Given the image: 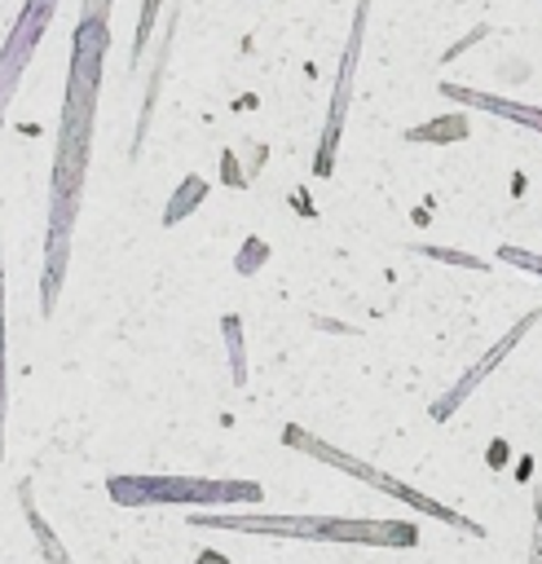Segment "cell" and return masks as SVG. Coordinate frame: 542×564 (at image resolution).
<instances>
[{"mask_svg": "<svg viewBox=\"0 0 542 564\" xmlns=\"http://www.w3.org/2000/svg\"><path fill=\"white\" fill-rule=\"evenodd\" d=\"M106 53H110V0H84L79 22L71 31L66 97H62L53 167H48L40 317H53L62 282H66V269H71V247H75V225H79V203H84V181H88V159H93V132H97V101H101Z\"/></svg>", "mask_w": 542, "mask_h": 564, "instance_id": "cell-1", "label": "cell"}, {"mask_svg": "<svg viewBox=\"0 0 542 564\" xmlns=\"http://www.w3.org/2000/svg\"><path fill=\"white\" fill-rule=\"evenodd\" d=\"M189 529H229L260 538H295V542H335V546H419L414 520L392 516H286V511H194Z\"/></svg>", "mask_w": 542, "mask_h": 564, "instance_id": "cell-2", "label": "cell"}, {"mask_svg": "<svg viewBox=\"0 0 542 564\" xmlns=\"http://www.w3.org/2000/svg\"><path fill=\"white\" fill-rule=\"evenodd\" d=\"M278 441H282L286 449H295V454L313 458V463H326V467H335V471H344V476H353V480L370 485V489H375V494H383V498H397L401 507H410V511H419V516H432L436 524H445V529H454V533L485 538V524H480V520H471V516H463V511L445 507L436 494H423V489L405 485L401 476H388V471L370 467L366 458H357V454L339 449L335 441H326V436H317V432H308V427H300V423H282Z\"/></svg>", "mask_w": 542, "mask_h": 564, "instance_id": "cell-3", "label": "cell"}, {"mask_svg": "<svg viewBox=\"0 0 542 564\" xmlns=\"http://www.w3.org/2000/svg\"><path fill=\"white\" fill-rule=\"evenodd\" d=\"M106 494L115 507H260L264 485L260 480H234V476H150V471H123L106 476Z\"/></svg>", "mask_w": 542, "mask_h": 564, "instance_id": "cell-4", "label": "cell"}, {"mask_svg": "<svg viewBox=\"0 0 542 564\" xmlns=\"http://www.w3.org/2000/svg\"><path fill=\"white\" fill-rule=\"evenodd\" d=\"M366 18H370V0H357L353 9V26L335 66V88H330V106H326V123L313 150V176H330L335 172V154H339V137H344V119L353 106V84H357V66H361V44H366Z\"/></svg>", "mask_w": 542, "mask_h": 564, "instance_id": "cell-5", "label": "cell"}, {"mask_svg": "<svg viewBox=\"0 0 542 564\" xmlns=\"http://www.w3.org/2000/svg\"><path fill=\"white\" fill-rule=\"evenodd\" d=\"M57 4L62 0H22L4 44H0V128H4V115L22 88V75L31 66V57L40 53V40L48 35L53 18H57Z\"/></svg>", "mask_w": 542, "mask_h": 564, "instance_id": "cell-6", "label": "cell"}, {"mask_svg": "<svg viewBox=\"0 0 542 564\" xmlns=\"http://www.w3.org/2000/svg\"><path fill=\"white\" fill-rule=\"evenodd\" d=\"M538 317H542V308L520 313V317H516V322H511V326H507V330H502V335H498V339H494V344H489V348H485V352H480V357H476V361H471V366H467V370H463V375H458L432 405H427V414H432L436 423H449V419L463 410V401H467L471 392H480V383H485V379H489V375L520 348V339L538 326Z\"/></svg>", "mask_w": 542, "mask_h": 564, "instance_id": "cell-7", "label": "cell"}, {"mask_svg": "<svg viewBox=\"0 0 542 564\" xmlns=\"http://www.w3.org/2000/svg\"><path fill=\"white\" fill-rule=\"evenodd\" d=\"M436 93L449 97V101H458V106H467V110H485V115L511 119V123H520L529 132H542V106L511 101V97H498V93H485V88H467V84H454V79L436 84Z\"/></svg>", "mask_w": 542, "mask_h": 564, "instance_id": "cell-8", "label": "cell"}, {"mask_svg": "<svg viewBox=\"0 0 542 564\" xmlns=\"http://www.w3.org/2000/svg\"><path fill=\"white\" fill-rule=\"evenodd\" d=\"M18 507H22V516H26V529H31L35 546H40L44 564H71V551L62 546V538L53 533V524L44 520V511L35 507V494H31V485H26V480L18 485Z\"/></svg>", "mask_w": 542, "mask_h": 564, "instance_id": "cell-9", "label": "cell"}, {"mask_svg": "<svg viewBox=\"0 0 542 564\" xmlns=\"http://www.w3.org/2000/svg\"><path fill=\"white\" fill-rule=\"evenodd\" d=\"M467 132H471L467 110H449V115H436L427 123L405 128L401 141H410V145H449V141H467Z\"/></svg>", "mask_w": 542, "mask_h": 564, "instance_id": "cell-10", "label": "cell"}, {"mask_svg": "<svg viewBox=\"0 0 542 564\" xmlns=\"http://www.w3.org/2000/svg\"><path fill=\"white\" fill-rule=\"evenodd\" d=\"M203 198H207V181L203 176H181V185L172 189V198H167V207H163V229H172V225H181L185 216H194L198 207H203Z\"/></svg>", "mask_w": 542, "mask_h": 564, "instance_id": "cell-11", "label": "cell"}, {"mask_svg": "<svg viewBox=\"0 0 542 564\" xmlns=\"http://www.w3.org/2000/svg\"><path fill=\"white\" fill-rule=\"evenodd\" d=\"M220 335H225V357H229V379L234 388L247 383V348H242V322L234 313L220 317Z\"/></svg>", "mask_w": 542, "mask_h": 564, "instance_id": "cell-12", "label": "cell"}, {"mask_svg": "<svg viewBox=\"0 0 542 564\" xmlns=\"http://www.w3.org/2000/svg\"><path fill=\"white\" fill-rule=\"evenodd\" d=\"M9 432V344H4V251H0V458Z\"/></svg>", "mask_w": 542, "mask_h": 564, "instance_id": "cell-13", "label": "cell"}, {"mask_svg": "<svg viewBox=\"0 0 542 564\" xmlns=\"http://www.w3.org/2000/svg\"><path fill=\"white\" fill-rule=\"evenodd\" d=\"M159 9H163V0H141V13H137V35H132V66H141V57H145V48H150V35H154V22H159Z\"/></svg>", "mask_w": 542, "mask_h": 564, "instance_id": "cell-14", "label": "cell"}, {"mask_svg": "<svg viewBox=\"0 0 542 564\" xmlns=\"http://www.w3.org/2000/svg\"><path fill=\"white\" fill-rule=\"evenodd\" d=\"M414 251H419V256H427V260H441V264L476 269V273H485V269H489V260H480V256H471V251H454V247H432V242H419Z\"/></svg>", "mask_w": 542, "mask_h": 564, "instance_id": "cell-15", "label": "cell"}, {"mask_svg": "<svg viewBox=\"0 0 542 564\" xmlns=\"http://www.w3.org/2000/svg\"><path fill=\"white\" fill-rule=\"evenodd\" d=\"M494 260H498V264H511V269H524V273H538V278H542V256H538V251H529V247H498V251H494Z\"/></svg>", "mask_w": 542, "mask_h": 564, "instance_id": "cell-16", "label": "cell"}, {"mask_svg": "<svg viewBox=\"0 0 542 564\" xmlns=\"http://www.w3.org/2000/svg\"><path fill=\"white\" fill-rule=\"evenodd\" d=\"M264 260H269V242L251 234V238L242 242V251H238V260H234V269H238V273L247 278V273H256V269H260Z\"/></svg>", "mask_w": 542, "mask_h": 564, "instance_id": "cell-17", "label": "cell"}, {"mask_svg": "<svg viewBox=\"0 0 542 564\" xmlns=\"http://www.w3.org/2000/svg\"><path fill=\"white\" fill-rule=\"evenodd\" d=\"M533 516H538V529H533V551H529V564H542V485L533 494Z\"/></svg>", "mask_w": 542, "mask_h": 564, "instance_id": "cell-18", "label": "cell"}, {"mask_svg": "<svg viewBox=\"0 0 542 564\" xmlns=\"http://www.w3.org/2000/svg\"><path fill=\"white\" fill-rule=\"evenodd\" d=\"M194 564H234L225 551H216V546H203L198 555H194Z\"/></svg>", "mask_w": 542, "mask_h": 564, "instance_id": "cell-19", "label": "cell"}]
</instances>
